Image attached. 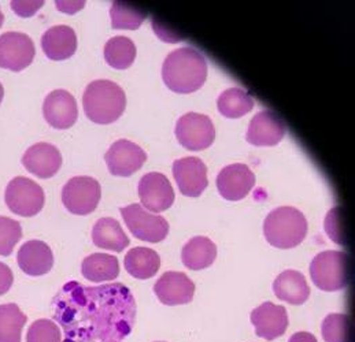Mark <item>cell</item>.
I'll return each mask as SVG.
<instances>
[{"instance_id":"obj_1","label":"cell","mask_w":355,"mask_h":342,"mask_svg":"<svg viewBox=\"0 0 355 342\" xmlns=\"http://www.w3.org/2000/svg\"><path fill=\"white\" fill-rule=\"evenodd\" d=\"M63 342H122L136 321V301L122 284L85 286L70 281L53 300Z\"/></svg>"},{"instance_id":"obj_2","label":"cell","mask_w":355,"mask_h":342,"mask_svg":"<svg viewBox=\"0 0 355 342\" xmlns=\"http://www.w3.org/2000/svg\"><path fill=\"white\" fill-rule=\"evenodd\" d=\"M207 78V62L191 48L182 47L171 53L162 66L165 85L176 93H192L200 89Z\"/></svg>"},{"instance_id":"obj_3","label":"cell","mask_w":355,"mask_h":342,"mask_svg":"<svg viewBox=\"0 0 355 342\" xmlns=\"http://www.w3.org/2000/svg\"><path fill=\"white\" fill-rule=\"evenodd\" d=\"M83 107L88 119L94 123L109 125L123 114L126 96L119 84L109 80L91 82L83 95Z\"/></svg>"},{"instance_id":"obj_4","label":"cell","mask_w":355,"mask_h":342,"mask_svg":"<svg viewBox=\"0 0 355 342\" xmlns=\"http://www.w3.org/2000/svg\"><path fill=\"white\" fill-rule=\"evenodd\" d=\"M307 221L294 207H279L269 213L263 222L266 241L280 249L295 248L307 235Z\"/></svg>"},{"instance_id":"obj_5","label":"cell","mask_w":355,"mask_h":342,"mask_svg":"<svg viewBox=\"0 0 355 342\" xmlns=\"http://www.w3.org/2000/svg\"><path fill=\"white\" fill-rule=\"evenodd\" d=\"M310 277L314 285L324 291H338L349 285L350 259L339 251L318 253L310 264Z\"/></svg>"},{"instance_id":"obj_6","label":"cell","mask_w":355,"mask_h":342,"mask_svg":"<svg viewBox=\"0 0 355 342\" xmlns=\"http://www.w3.org/2000/svg\"><path fill=\"white\" fill-rule=\"evenodd\" d=\"M4 200L11 213L31 218L37 215L46 203L43 188L25 177H15L6 188Z\"/></svg>"},{"instance_id":"obj_7","label":"cell","mask_w":355,"mask_h":342,"mask_svg":"<svg viewBox=\"0 0 355 342\" xmlns=\"http://www.w3.org/2000/svg\"><path fill=\"white\" fill-rule=\"evenodd\" d=\"M102 197L101 183L87 175L71 178L62 189V203L74 215H88L96 210Z\"/></svg>"},{"instance_id":"obj_8","label":"cell","mask_w":355,"mask_h":342,"mask_svg":"<svg viewBox=\"0 0 355 342\" xmlns=\"http://www.w3.org/2000/svg\"><path fill=\"white\" fill-rule=\"evenodd\" d=\"M121 215L132 234L146 242H161L169 234V224L161 215H154L143 208L141 204L122 207Z\"/></svg>"},{"instance_id":"obj_9","label":"cell","mask_w":355,"mask_h":342,"mask_svg":"<svg viewBox=\"0 0 355 342\" xmlns=\"http://www.w3.org/2000/svg\"><path fill=\"white\" fill-rule=\"evenodd\" d=\"M178 143L189 151H203L216 138V127L207 115L187 113L176 123Z\"/></svg>"},{"instance_id":"obj_10","label":"cell","mask_w":355,"mask_h":342,"mask_svg":"<svg viewBox=\"0 0 355 342\" xmlns=\"http://www.w3.org/2000/svg\"><path fill=\"white\" fill-rule=\"evenodd\" d=\"M36 48L32 39L19 32H6L0 36V67L21 71L32 64Z\"/></svg>"},{"instance_id":"obj_11","label":"cell","mask_w":355,"mask_h":342,"mask_svg":"<svg viewBox=\"0 0 355 342\" xmlns=\"http://www.w3.org/2000/svg\"><path fill=\"white\" fill-rule=\"evenodd\" d=\"M139 196L143 208L153 213L169 210L175 203V190L169 179L161 172H148L139 182Z\"/></svg>"},{"instance_id":"obj_12","label":"cell","mask_w":355,"mask_h":342,"mask_svg":"<svg viewBox=\"0 0 355 342\" xmlns=\"http://www.w3.org/2000/svg\"><path fill=\"white\" fill-rule=\"evenodd\" d=\"M109 171L116 177H130L140 170L147 161V154L129 140L116 141L105 155Z\"/></svg>"},{"instance_id":"obj_13","label":"cell","mask_w":355,"mask_h":342,"mask_svg":"<svg viewBox=\"0 0 355 342\" xmlns=\"http://www.w3.org/2000/svg\"><path fill=\"white\" fill-rule=\"evenodd\" d=\"M286 133L284 120L279 115L265 110L251 119L245 140L255 147H275L284 138Z\"/></svg>"},{"instance_id":"obj_14","label":"cell","mask_w":355,"mask_h":342,"mask_svg":"<svg viewBox=\"0 0 355 342\" xmlns=\"http://www.w3.org/2000/svg\"><path fill=\"white\" fill-rule=\"evenodd\" d=\"M251 323L258 337L273 341L282 337L288 327V314L283 305L266 301L251 312Z\"/></svg>"},{"instance_id":"obj_15","label":"cell","mask_w":355,"mask_h":342,"mask_svg":"<svg viewBox=\"0 0 355 342\" xmlns=\"http://www.w3.org/2000/svg\"><path fill=\"white\" fill-rule=\"evenodd\" d=\"M43 114L50 126L64 130L71 127L78 118V107L74 96L64 89L47 95L43 103Z\"/></svg>"},{"instance_id":"obj_16","label":"cell","mask_w":355,"mask_h":342,"mask_svg":"<svg viewBox=\"0 0 355 342\" xmlns=\"http://www.w3.org/2000/svg\"><path fill=\"white\" fill-rule=\"evenodd\" d=\"M173 175L180 192L187 197H198L207 188V168L199 158H184L173 163Z\"/></svg>"},{"instance_id":"obj_17","label":"cell","mask_w":355,"mask_h":342,"mask_svg":"<svg viewBox=\"0 0 355 342\" xmlns=\"http://www.w3.org/2000/svg\"><path fill=\"white\" fill-rule=\"evenodd\" d=\"M255 185V175L248 166L235 163L224 168L217 177V189L220 195L230 201L244 199Z\"/></svg>"},{"instance_id":"obj_18","label":"cell","mask_w":355,"mask_h":342,"mask_svg":"<svg viewBox=\"0 0 355 342\" xmlns=\"http://www.w3.org/2000/svg\"><path fill=\"white\" fill-rule=\"evenodd\" d=\"M17 262L26 276L42 277L51 271L54 266V253L44 241L31 240L19 248Z\"/></svg>"},{"instance_id":"obj_19","label":"cell","mask_w":355,"mask_h":342,"mask_svg":"<svg viewBox=\"0 0 355 342\" xmlns=\"http://www.w3.org/2000/svg\"><path fill=\"white\" fill-rule=\"evenodd\" d=\"M154 291L165 305H184L192 301L195 284L184 273L168 271L155 282Z\"/></svg>"},{"instance_id":"obj_20","label":"cell","mask_w":355,"mask_h":342,"mask_svg":"<svg viewBox=\"0 0 355 342\" xmlns=\"http://www.w3.org/2000/svg\"><path fill=\"white\" fill-rule=\"evenodd\" d=\"M22 163L31 174L47 179L54 177L62 166L60 150L49 143H37L26 150Z\"/></svg>"},{"instance_id":"obj_21","label":"cell","mask_w":355,"mask_h":342,"mask_svg":"<svg viewBox=\"0 0 355 342\" xmlns=\"http://www.w3.org/2000/svg\"><path fill=\"white\" fill-rule=\"evenodd\" d=\"M42 48L51 60L69 59L77 51L76 32L66 25L53 26L44 32L42 37Z\"/></svg>"},{"instance_id":"obj_22","label":"cell","mask_w":355,"mask_h":342,"mask_svg":"<svg viewBox=\"0 0 355 342\" xmlns=\"http://www.w3.org/2000/svg\"><path fill=\"white\" fill-rule=\"evenodd\" d=\"M276 297L291 305H302L310 297V287L304 276L296 270L283 271L273 284Z\"/></svg>"},{"instance_id":"obj_23","label":"cell","mask_w":355,"mask_h":342,"mask_svg":"<svg viewBox=\"0 0 355 342\" xmlns=\"http://www.w3.org/2000/svg\"><path fill=\"white\" fill-rule=\"evenodd\" d=\"M217 258V246L207 237L191 238L181 251V260L189 270L198 271L210 267Z\"/></svg>"},{"instance_id":"obj_24","label":"cell","mask_w":355,"mask_h":342,"mask_svg":"<svg viewBox=\"0 0 355 342\" xmlns=\"http://www.w3.org/2000/svg\"><path fill=\"white\" fill-rule=\"evenodd\" d=\"M123 266L128 274L133 278L150 280L158 273L161 267V258L151 248L136 246L125 255Z\"/></svg>"},{"instance_id":"obj_25","label":"cell","mask_w":355,"mask_h":342,"mask_svg":"<svg viewBox=\"0 0 355 342\" xmlns=\"http://www.w3.org/2000/svg\"><path fill=\"white\" fill-rule=\"evenodd\" d=\"M81 273L91 282H110L119 276V259L113 255L94 253L83 260Z\"/></svg>"},{"instance_id":"obj_26","label":"cell","mask_w":355,"mask_h":342,"mask_svg":"<svg viewBox=\"0 0 355 342\" xmlns=\"http://www.w3.org/2000/svg\"><path fill=\"white\" fill-rule=\"evenodd\" d=\"M92 241L98 248L122 252L129 245V237L114 218H101L92 228Z\"/></svg>"},{"instance_id":"obj_27","label":"cell","mask_w":355,"mask_h":342,"mask_svg":"<svg viewBox=\"0 0 355 342\" xmlns=\"http://www.w3.org/2000/svg\"><path fill=\"white\" fill-rule=\"evenodd\" d=\"M28 318L14 303L0 305V342H21Z\"/></svg>"},{"instance_id":"obj_28","label":"cell","mask_w":355,"mask_h":342,"mask_svg":"<svg viewBox=\"0 0 355 342\" xmlns=\"http://www.w3.org/2000/svg\"><path fill=\"white\" fill-rule=\"evenodd\" d=\"M254 106V99L241 88H230L224 91L217 100L218 111L231 119L248 114Z\"/></svg>"},{"instance_id":"obj_29","label":"cell","mask_w":355,"mask_h":342,"mask_svg":"<svg viewBox=\"0 0 355 342\" xmlns=\"http://www.w3.org/2000/svg\"><path fill=\"white\" fill-rule=\"evenodd\" d=\"M136 57L135 43L125 37L117 36L110 39L105 46V59L109 66L117 70H125L132 66Z\"/></svg>"},{"instance_id":"obj_30","label":"cell","mask_w":355,"mask_h":342,"mask_svg":"<svg viewBox=\"0 0 355 342\" xmlns=\"http://www.w3.org/2000/svg\"><path fill=\"white\" fill-rule=\"evenodd\" d=\"M110 17L113 29L136 30L141 26L143 21L147 18V14L136 6L125 1H114L110 8Z\"/></svg>"},{"instance_id":"obj_31","label":"cell","mask_w":355,"mask_h":342,"mask_svg":"<svg viewBox=\"0 0 355 342\" xmlns=\"http://www.w3.org/2000/svg\"><path fill=\"white\" fill-rule=\"evenodd\" d=\"M352 321L346 314H331L324 319L321 326L325 342H352Z\"/></svg>"},{"instance_id":"obj_32","label":"cell","mask_w":355,"mask_h":342,"mask_svg":"<svg viewBox=\"0 0 355 342\" xmlns=\"http://www.w3.org/2000/svg\"><path fill=\"white\" fill-rule=\"evenodd\" d=\"M26 342H62V330L54 321L39 319L28 329Z\"/></svg>"},{"instance_id":"obj_33","label":"cell","mask_w":355,"mask_h":342,"mask_svg":"<svg viewBox=\"0 0 355 342\" xmlns=\"http://www.w3.org/2000/svg\"><path fill=\"white\" fill-rule=\"evenodd\" d=\"M21 238L22 228L19 222L7 217H0V256L11 255Z\"/></svg>"},{"instance_id":"obj_34","label":"cell","mask_w":355,"mask_h":342,"mask_svg":"<svg viewBox=\"0 0 355 342\" xmlns=\"http://www.w3.org/2000/svg\"><path fill=\"white\" fill-rule=\"evenodd\" d=\"M328 237L338 245L346 244V228L343 219V210L340 207H334L325 217L324 224Z\"/></svg>"},{"instance_id":"obj_35","label":"cell","mask_w":355,"mask_h":342,"mask_svg":"<svg viewBox=\"0 0 355 342\" xmlns=\"http://www.w3.org/2000/svg\"><path fill=\"white\" fill-rule=\"evenodd\" d=\"M44 1L43 0H37V1H11V8L12 11L18 15V17H22V18H28V17H32L35 15L42 7H43Z\"/></svg>"},{"instance_id":"obj_36","label":"cell","mask_w":355,"mask_h":342,"mask_svg":"<svg viewBox=\"0 0 355 342\" xmlns=\"http://www.w3.org/2000/svg\"><path fill=\"white\" fill-rule=\"evenodd\" d=\"M14 284V276L11 269L0 262V296L6 294Z\"/></svg>"},{"instance_id":"obj_37","label":"cell","mask_w":355,"mask_h":342,"mask_svg":"<svg viewBox=\"0 0 355 342\" xmlns=\"http://www.w3.org/2000/svg\"><path fill=\"white\" fill-rule=\"evenodd\" d=\"M55 3H57V8L66 14H74L81 8H84L85 6V1H55Z\"/></svg>"},{"instance_id":"obj_38","label":"cell","mask_w":355,"mask_h":342,"mask_svg":"<svg viewBox=\"0 0 355 342\" xmlns=\"http://www.w3.org/2000/svg\"><path fill=\"white\" fill-rule=\"evenodd\" d=\"M288 342H318L317 341V339L313 336V334H310V333H307V332H300V333H295L294 336H291V339H290V341Z\"/></svg>"},{"instance_id":"obj_39","label":"cell","mask_w":355,"mask_h":342,"mask_svg":"<svg viewBox=\"0 0 355 342\" xmlns=\"http://www.w3.org/2000/svg\"><path fill=\"white\" fill-rule=\"evenodd\" d=\"M3 98H4V88H3V85L0 82V103L3 102Z\"/></svg>"},{"instance_id":"obj_40","label":"cell","mask_w":355,"mask_h":342,"mask_svg":"<svg viewBox=\"0 0 355 342\" xmlns=\"http://www.w3.org/2000/svg\"><path fill=\"white\" fill-rule=\"evenodd\" d=\"M3 21H4V15H3V12H1V10H0V28H1V25H3Z\"/></svg>"},{"instance_id":"obj_41","label":"cell","mask_w":355,"mask_h":342,"mask_svg":"<svg viewBox=\"0 0 355 342\" xmlns=\"http://www.w3.org/2000/svg\"><path fill=\"white\" fill-rule=\"evenodd\" d=\"M158 342H162V341H158Z\"/></svg>"}]
</instances>
